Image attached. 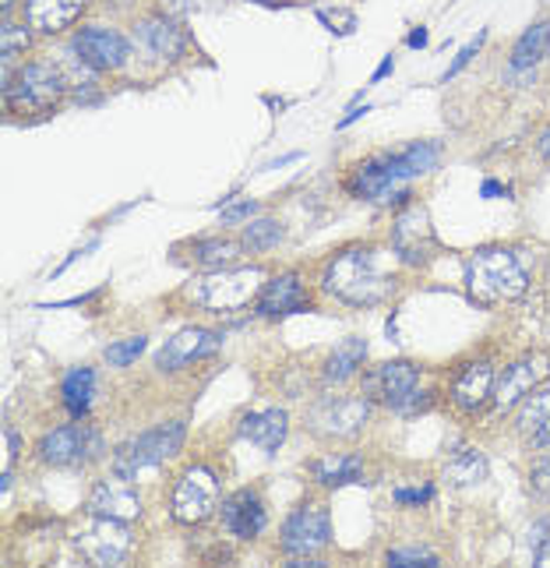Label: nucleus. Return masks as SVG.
Returning <instances> with one entry per match:
<instances>
[{"instance_id":"nucleus-1","label":"nucleus","mask_w":550,"mask_h":568,"mask_svg":"<svg viewBox=\"0 0 550 568\" xmlns=\"http://www.w3.org/2000/svg\"><path fill=\"white\" fill-rule=\"evenodd\" d=\"M322 287L328 297L349 308H378L385 304L389 293L395 290L392 276L378 269V258L371 247H346L328 261Z\"/></svg>"},{"instance_id":"nucleus-2","label":"nucleus","mask_w":550,"mask_h":568,"mask_svg":"<svg viewBox=\"0 0 550 568\" xmlns=\"http://www.w3.org/2000/svg\"><path fill=\"white\" fill-rule=\"evenodd\" d=\"M526 287V265L508 247H483L465 261V290L476 304H515Z\"/></svg>"},{"instance_id":"nucleus-3","label":"nucleus","mask_w":550,"mask_h":568,"mask_svg":"<svg viewBox=\"0 0 550 568\" xmlns=\"http://www.w3.org/2000/svg\"><path fill=\"white\" fill-rule=\"evenodd\" d=\"M363 396L395 413H416L427 406V392L420 389V371L409 360H389L378 364L374 371H367Z\"/></svg>"},{"instance_id":"nucleus-4","label":"nucleus","mask_w":550,"mask_h":568,"mask_svg":"<svg viewBox=\"0 0 550 568\" xmlns=\"http://www.w3.org/2000/svg\"><path fill=\"white\" fill-rule=\"evenodd\" d=\"M261 272L258 269H215L205 279H198L194 287L188 290V297L194 300L198 308L215 311V314H226V311H240L244 304L261 293Z\"/></svg>"},{"instance_id":"nucleus-5","label":"nucleus","mask_w":550,"mask_h":568,"mask_svg":"<svg viewBox=\"0 0 550 568\" xmlns=\"http://www.w3.org/2000/svg\"><path fill=\"white\" fill-rule=\"evenodd\" d=\"M183 434H188L183 421H166V424H159L153 431L138 434L135 442H127V445L116 448L113 474L124 477V480H135L142 470H148V466H162L166 459L180 453Z\"/></svg>"},{"instance_id":"nucleus-6","label":"nucleus","mask_w":550,"mask_h":568,"mask_svg":"<svg viewBox=\"0 0 550 568\" xmlns=\"http://www.w3.org/2000/svg\"><path fill=\"white\" fill-rule=\"evenodd\" d=\"M68 92V81L54 64H25V68L4 81V103L19 113H43L60 103Z\"/></svg>"},{"instance_id":"nucleus-7","label":"nucleus","mask_w":550,"mask_h":568,"mask_svg":"<svg viewBox=\"0 0 550 568\" xmlns=\"http://www.w3.org/2000/svg\"><path fill=\"white\" fill-rule=\"evenodd\" d=\"M215 509H220V480L205 466H191L170 494V515L180 526H198L212 520Z\"/></svg>"},{"instance_id":"nucleus-8","label":"nucleus","mask_w":550,"mask_h":568,"mask_svg":"<svg viewBox=\"0 0 550 568\" xmlns=\"http://www.w3.org/2000/svg\"><path fill=\"white\" fill-rule=\"evenodd\" d=\"M367 416H371V399H353V396H336L322 399L318 406L307 413L311 434H322V438H353L363 431Z\"/></svg>"},{"instance_id":"nucleus-9","label":"nucleus","mask_w":550,"mask_h":568,"mask_svg":"<svg viewBox=\"0 0 550 568\" xmlns=\"http://www.w3.org/2000/svg\"><path fill=\"white\" fill-rule=\"evenodd\" d=\"M99 453H103V434L92 424H64L40 442V459L46 466H78Z\"/></svg>"},{"instance_id":"nucleus-10","label":"nucleus","mask_w":550,"mask_h":568,"mask_svg":"<svg viewBox=\"0 0 550 568\" xmlns=\"http://www.w3.org/2000/svg\"><path fill=\"white\" fill-rule=\"evenodd\" d=\"M332 544V523L322 505L296 509L287 523H282V550L290 558H318Z\"/></svg>"},{"instance_id":"nucleus-11","label":"nucleus","mask_w":550,"mask_h":568,"mask_svg":"<svg viewBox=\"0 0 550 568\" xmlns=\"http://www.w3.org/2000/svg\"><path fill=\"white\" fill-rule=\"evenodd\" d=\"M78 550L81 558L92 565H121L131 555V533L124 520H106V515H96V523L89 530L78 533Z\"/></svg>"},{"instance_id":"nucleus-12","label":"nucleus","mask_w":550,"mask_h":568,"mask_svg":"<svg viewBox=\"0 0 550 568\" xmlns=\"http://www.w3.org/2000/svg\"><path fill=\"white\" fill-rule=\"evenodd\" d=\"M71 49H75V57L92 71H116L127 64V40L113 29H99V25L81 29L71 43Z\"/></svg>"},{"instance_id":"nucleus-13","label":"nucleus","mask_w":550,"mask_h":568,"mask_svg":"<svg viewBox=\"0 0 550 568\" xmlns=\"http://www.w3.org/2000/svg\"><path fill=\"white\" fill-rule=\"evenodd\" d=\"M215 349H220V336H215V332L188 325V328H180V332H173L170 339H166V346L159 349V357H156V367L162 375H173V371H183L188 364L212 357Z\"/></svg>"},{"instance_id":"nucleus-14","label":"nucleus","mask_w":550,"mask_h":568,"mask_svg":"<svg viewBox=\"0 0 550 568\" xmlns=\"http://www.w3.org/2000/svg\"><path fill=\"white\" fill-rule=\"evenodd\" d=\"M547 375H550V357H543V354H532V357L508 364V371L497 378V389H494L497 410H515L532 389H540V381Z\"/></svg>"},{"instance_id":"nucleus-15","label":"nucleus","mask_w":550,"mask_h":568,"mask_svg":"<svg viewBox=\"0 0 550 568\" xmlns=\"http://www.w3.org/2000/svg\"><path fill=\"white\" fill-rule=\"evenodd\" d=\"M349 191L363 198V202H399V198H406V180L395 174L389 156H381L357 166L353 180H349Z\"/></svg>"},{"instance_id":"nucleus-16","label":"nucleus","mask_w":550,"mask_h":568,"mask_svg":"<svg viewBox=\"0 0 550 568\" xmlns=\"http://www.w3.org/2000/svg\"><path fill=\"white\" fill-rule=\"evenodd\" d=\"M89 512L92 515H106V520H138L142 515V498L135 494V488L116 477V480H99L92 494H89Z\"/></svg>"},{"instance_id":"nucleus-17","label":"nucleus","mask_w":550,"mask_h":568,"mask_svg":"<svg viewBox=\"0 0 550 568\" xmlns=\"http://www.w3.org/2000/svg\"><path fill=\"white\" fill-rule=\"evenodd\" d=\"M220 515H223V526L233 533V537H240V541H255L258 533L265 530V523H269L265 501L255 491L229 494L223 505H220Z\"/></svg>"},{"instance_id":"nucleus-18","label":"nucleus","mask_w":550,"mask_h":568,"mask_svg":"<svg viewBox=\"0 0 550 568\" xmlns=\"http://www.w3.org/2000/svg\"><path fill=\"white\" fill-rule=\"evenodd\" d=\"M86 8L89 0H25V22L29 29L54 36V32L71 29Z\"/></svg>"},{"instance_id":"nucleus-19","label":"nucleus","mask_w":550,"mask_h":568,"mask_svg":"<svg viewBox=\"0 0 550 568\" xmlns=\"http://www.w3.org/2000/svg\"><path fill=\"white\" fill-rule=\"evenodd\" d=\"M497 389V371L491 360H473L465 364V371L456 378L452 386V403L459 410H480Z\"/></svg>"},{"instance_id":"nucleus-20","label":"nucleus","mask_w":550,"mask_h":568,"mask_svg":"<svg viewBox=\"0 0 550 568\" xmlns=\"http://www.w3.org/2000/svg\"><path fill=\"white\" fill-rule=\"evenodd\" d=\"M430 244H435V230H430V215L420 205L399 215V223H395V250H399V258H406L413 265L424 261Z\"/></svg>"},{"instance_id":"nucleus-21","label":"nucleus","mask_w":550,"mask_h":568,"mask_svg":"<svg viewBox=\"0 0 550 568\" xmlns=\"http://www.w3.org/2000/svg\"><path fill=\"white\" fill-rule=\"evenodd\" d=\"M135 40L159 60H177V57H183V46H188V40H183V29L173 19H162V14L138 22Z\"/></svg>"},{"instance_id":"nucleus-22","label":"nucleus","mask_w":550,"mask_h":568,"mask_svg":"<svg viewBox=\"0 0 550 568\" xmlns=\"http://www.w3.org/2000/svg\"><path fill=\"white\" fill-rule=\"evenodd\" d=\"M287 434H290L287 410H255L240 421V438L265 448V453H276V448L287 442Z\"/></svg>"},{"instance_id":"nucleus-23","label":"nucleus","mask_w":550,"mask_h":568,"mask_svg":"<svg viewBox=\"0 0 550 568\" xmlns=\"http://www.w3.org/2000/svg\"><path fill=\"white\" fill-rule=\"evenodd\" d=\"M300 308H304V290H300V276L293 272L269 279L258 293V314H269V319H282Z\"/></svg>"},{"instance_id":"nucleus-24","label":"nucleus","mask_w":550,"mask_h":568,"mask_svg":"<svg viewBox=\"0 0 550 568\" xmlns=\"http://www.w3.org/2000/svg\"><path fill=\"white\" fill-rule=\"evenodd\" d=\"M311 474L325 488H343V483H357L363 477V459L360 453H332L311 463Z\"/></svg>"},{"instance_id":"nucleus-25","label":"nucleus","mask_w":550,"mask_h":568,"mask_svg":"<svg viewBox=\"0 0 550 568\" xmlns=\"http://www.w3.org/2000/svg\"><path fill=\"white\" fill-rule=\"evenodd\" d=\"M96 371L92 367H71L68 375L60 381V399L68 406L71 416H86L92 410V399H96Z\"/></svg>"},{"instance_id":"nucleus-26","label":"nucleus","mask_w":550,"mask_h":568,"mask_svg":"<svg viewBox=\"0 0 550 568\" xmlns=\"http://www.w3.org/2000/svg\"><path fill=\"white\" fill-rule=\"evenodd\" d=\"M363 357H367V343H363V339H357V336H353V339H343V343L328 354L322 378L328 381V386H343V381H349V378H353V375L360 371Z\"/></svg>"},{"instance_id":"nucleus-27","label":"nucleus","mask_w":550,"mask_h":568,"mask_svg":"<svg viewBox=\"0 0 550 568\" xmlns=\"http://www.w3.org/2000/svg\"><path fill=\"white\" fill-rule=\"evenodd\" d=\"M445 480L456 488H476L480 480H487V456L480 448H456L445 463Z\"/></svg>"},{"instance_id":"nucleus-28","label":"nucleus","mask_w":550,"mask_h":568,"mask_svg":"<svg viewBox=\"0 0 550 568\" xmlns=\"http://www.w3.org/2000/svg\"><path fill=\"white\" fill-rule=\"evenodd\" d=\"M550 49V22H537L529 25L519 40H515V49H512V68L515 71H529L532 64H540Z\"/></svg>"},{"instance_id":"nucleus-29","label":"nucleus","mask_w":550,"mask_h":568,"mask_svg":"<svg viewBox=\"0 0 550 568\" xmlns=\"http://www.w3.org/2000/svg\"><path fill=\"white\" fill-rule=\"evenodd\" d=\"M240 250H244V244H237V241H226V237H209V241H202V244L194 247V261L202 265L205 272L229 269V265L240 258Z\"/></svg>"},{"instance_id":"nucleus-30","label":"nucleus","mask_w":550,"mask_h":568,"mask_svg":"<svg viewBox=\"0 0 550 568\" xmlns=\"http://www.w3.org/2000/svg\"><path fill=\"white\" fill-rule=\"evenodd\" d=\"M550 416V386L543 389H532L526 399H523V410H519V431L523 434H532L543 421Z\"/></svg>"},{"instance_id":"nucleus-31","label":"nucleus","mask_w":550,"mask_h":568,"mask_svg":"<svg viewBox=\"0 0 550 568\" xmlns=\"http://www.w3.org/2000/svg\"><path fill=\"white\" fill-rule=\"evenodd\" d=\"M282 241V226L276 220H251L244 226V250H269Z\"/></svg>"},{"instance_id":"nucleus-32","label":"nucleus","mask_w":550,"mask_h":568,"mask_svg":"<svg viewBox=\"0 0 550 568\" xmlns=\"http://www.w3.org/2000/svg\"><path fill=\"white\" fill-rule=\"evenodd\" d=\"M399 156H403V163L409 166L413 177H420V174H430V170L438 166L441 148H438V142H413V145H406Z\"/></svg>"},{"instance_id":"nucleus-33","label":"nucleus","mask_w":550,"mask_h":568,"mask_svg":"<svg viewBox=\"0 0 550 568\" xmlns=\"http://www.w3.org/2000/svg\"><path fill=\"white\" fill-rule=\"evenodd\" d=\"M29 46H32V32L25 25H14L4 19V25H0V57H4V68H8L11 57L25 54Z\"/></svg>"},{"instance_id":"nucleus-34","label":"nucleus","mask_w":550,"mask_h":568,"mask_svg":"<svg viewBox=\"0 0 550 568\" xmlns=\"http://www.w3.org/2000/svg\"><path fill=\"white\" fill-rule=\"evenodd\" d=\"M142 354H145V336H131V339L106 346V364L110 367H127V364H135Z\"/></svg>"},{"instance_id":"nucleus-35","label":"nucleus","mask_w":550,"mask_h":568,"mask_svg":"<svg viewBox=\"0 0 550 568\" xmlns=\"http://www.w3.org/2000/svg\"><path fill=\"white\" fill-rule=\"evenodd\" d=\"M389 565H438V555L424 547H395L389 550Z\"/></svg>"},{"instance_id":"nucleus-36","label":"nucleus","mask_w":550,"mask_h":568,"mask_svg":"<svg viewBox=\"0 0 550 568\" xmlns=\"http://www.w3.org/2000/svg\"><path fill=\"white\" fill-rule=\"evenodd\" d=\"M223 4L226 0H162L166 14H173V19H183V14H194V11H215Z\"/></svg>"},{"instance_id":"nucleus-37","label":"nucleus","mask_w":550,"mask_h":568,"mask_svg":"<svg viewBox=\"0 0 550 568\" xmlns=\"http://www.w3.org/2000/svg\"><path fill=\"white\" fill-rule=\"evenodd\" d=\"M483 43H487V29H480V32H476V40H473L470 46H465V49H462V54H459V57H456L452 64H448V71H445V81H452V78H456V75H459V71L465 68V64H470V60H473V57L480 54V46H483Z\"/></svg>"},{"instance_id":"nucleus-38","label":"nucleus","mask_w":550,"mask_h":568,"mask_svg":"<svg viewBox=\"0 0 550 568\" xmlns=\"http://www.w3.org/2000/svg\"><path fill=\"white\" fill-rule=\"evenodd\" d=\"M529 488L540 498H550V456H540L529 466Z\"/></svg>"},{"instance_id":"nucleus-39","label":"nucleus","mask_w":550,"mask_h":568,"mask_svg":"<svg viewBox=\"0 0 550 568\" xmlns=\"http://www.w3.org/2000/svg\"><path fill=\"white\" fill-rule=\"evenodd\" d=\"M435 498V483H424V488H399L395 501L399 505H424V501Z\"/></svg>"},{"instance_id":"nucleus-40","label":"nucleus","mask_w":550,"mask_h":568,"mask_svg":"<svg viewBox=\"0 0 550 568\" xmlns=\"http://www.w3.org/2000/svg\"><path fill=\"white\" fill-rule=\"evenodd\" d=\"M255 212H258V202H237V205L223 209V223H226V226H233V223H244L247 215H255Z\"/></svg>"},{"instance_id":"nucleus-41","label":"nucleus","mask_w":550,"mask_h":568,"mask_svg":"<svg viewBox=\"0 0 550 568\" xmlns=\"http://www.w3.org/2000/svg\"><path fill=\"white\" fill-rule=\"evenodd\" d=\"M529 445H532V448H550V416H547V421H543L537 431L529 434Z\"/></svg>"},{"instance_id":"nucleus-42","label":"nucleus","mask_w":550,"mask_h":568,"mask_svg":"<svg viewBox=\"0 0 550 568\" xmlns=\"http://www.w3.org/2000/svg\"><path fill=\"white\" fill-rule=\"evenodd\" d=\"M480 194H483V198H505L508 188H505V183H497V180H483V183H480Z\"/></svg>"},{"instance_id":"nucleus-43","label":"nucleus","mask_w":550,"mask_h":568,"mask_svg":"<svg viewBox=\"0 0 550 568\" xmlns=\"http://www.w3.org/2000/svg\"><path fill=\"white\" fill-rule=\"evenodd\" d=\"M4 448H8V466L19 459V434H14L11 427H4Z\"/></svg>"},{"instance_id":"nucleus-44","label":"nucleus","mask_w":550,"mask_h":568,"mask_svg":"<svg viewBox=\"0 0 550 568\" xmlns=\"http://www.w3.org/2000/svg\"><path fill=\"white\" fill-rule=\"evenodd\" d=\"M532 565H540V568H550V541L537 544V555H532Z\"/></svg>"},{"instance_id":"nucleus-45","label":"nucleus","mask_w":550,"mask_h":568,"mask_svg":"<svg viewBox=\"0 0 550 568\" xmlns=\"http://www.w3.org/2000/svg\"><path fill=\"white\" fill-rule=\"evenodd\" d=\"M537 153L550 159V127H543V131H540V138H537Z\"/></svg>"},{"instance_id":"nucleus-46","label":"nucleus","mask_w":550,"mask_h":568,"mask_svg":"<svg viewBox=\"0 0 550 568\" xmlns=\"http://www.w3.org/2000/svg\"><path fill=\"white\" fill-rule=\"evenodd\" d=\"M424 43H427V29H413V32H409V46L420 49Z\"/></svg>"},{"instance_id":"nucleus-47","label":"nucleus","mask_w":550,"mask_h":568,"mask_svg":"<svg viewBox=\"0 0 550 568\" xmlns=\"http://www.w3.org/2000/svg\"><path fill=\"white\" fill-rule=\"evenodd\" d=\"M392 71V57H385V64H381V68H378V75L371 78V86H374V81H381V78H385Z\"/></svg>"},{"instance_id":"nucleus-48","label":"nucleus","mask_w":550,"mask_h":568,"mask_svg":"<svg viewBox=\"0 0 550 568\" xmlns=\"http://www.w3.org/2000/svg\"><path fill=\"white\" fill-rule=\"evenodd\" d=\"M255 4H276V0H255Z\"/></svg>"},{"instance_id":"nucleus-49","label":"nucleus","mask_w":550,"mask_h":568,"mask_svg":"<svg viewBox=\"0 0 550 568\" xmlns=\"http://www.w3.org/2000/svg\"><path fill=\"white\" fill-rule=\"evenodd\" d=\"M11 4H14V0H4V11H8V8H11Z\"/></svg>"}]
</instances>
